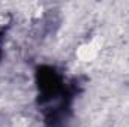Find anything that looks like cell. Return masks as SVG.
Returning a JSON list of instances; mask_svg holds the SVG:
<instances>
[{"label":"cell","instance_id":"6da1fadb","mask_svg":"<svg viewBox=\"0 0 129 127\" xmlns=\"http://www.w3.org/2000/svg\"><path fill=\"white\" fill-rule=\"evenodd\" d=\"M99 49H101V45L96 39H93L90 42H84L77 48V57H78V60H81L84 63L93 61L99 54Z\"/></svg>","mask_w":129,"mask_h":127},{"label":"cell","instance_id":"7a4b0ae2","mask_svg":"<svg viewBox=\"0 0 129 127\" xmlns=\"http://www.w3.org/2000/svg\"><path fill=\"white\" fill-rule=\"evenodd\" d=\"M11 21H12V14L8 11H0V27L9 26Z\"/></svg>","mask_w":129,"mask_h":127}]
</instances>
